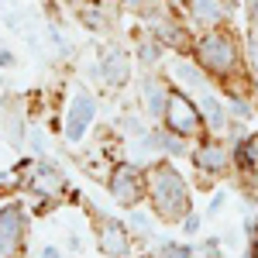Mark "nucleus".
<instances>
[{"label": "nucleus", "mask_w": 258, "mask_h": 258, "mask_svg": "<svg viewBox=\"0 0 258 258\" xmlns=\"http://www.w3.org/2000/svg\"><path fill=\"white\" fill-rule=\"evenodd\" d=\"M251 258H258V234H255V244H251Z\"/></svg>", "instance_id": "f8f14e48"}, {"label": "nucleus", "mask_w": 258, "mask_h": 258, "mask_svg": "<svg viewBox=\"0 0 258 258\" xmlns=\"http://www.w3.org/2000/svg\"><path fill=\"white\" fill-rule=\"evenodd\" d=\"M165 120H169V127L176 131V135H197L200 127V110L193 100H186L182 93H172V97L165 100Z\"/></svg>", "instance_id": "7ed1b4c3"}, {"label": "nucleus", "mask_w": 258, "mask_h": 258, "mask_svg": "<svg viewBox=\"0 0 258 258\" xmlns=\"http://www.w3.org/2000/svg\"><path fill=\"white\" fill-rule=\"evenodd\" d=\"M114 197H117L124 207H131V203L138 200V172H135V169H120L117 176H114Z\"/></svg>", "instance_id": "20e7f679"}, {"label": "nucleus", "mask_w": 258, "mask_h": 258, "mask_svg": "<svg viewBox=\"0 0 258 258\" xmlns=\"http://www.w3.org/2000/svg\"><path fill=\"white\" fill-rule=\"evenodd\" d=\"M165 258H186L182 248H165Z\"/></svg>", "instance_id": "9b49d317"}, {"label": "nucleus", "mask_w": 258, "mask_h": 258, "mask_svg": "<svg viewBox=\"0 0 258 258\" xmlns=\"http://www.w3.org/2000/svg\"><path fill=\"white\" fill-rule=\"evenodd\" d=\"M107 251H110V255H120V251H124V234H120V227H114V224H110V231H107Z\"/></svg>", "instance_id": "1a4fd4ad"}, {"label": "nucleus", "mask_w": 258, "mask_h": 258, "mask_svg": "<svg viewBox=\"0 0 258 258\" xmlns=\"http://www.w3.org/2000/svg\"><path fill=\"white\" fill-rule=\"evenodd\" d=\"M193 4V14H197V21H203V24H214V21H220V4L217 0H189Z\"/></svg>", "instance_id": "0eeeda50"}, {"label": "nucleus", "mask_w": 258, "mask_h": 258, "mask_svg": "<svg viewBox=\"0 0 258 258\" xmlns=\"http://www.w3.org/2000/svg\"><path fill=\"white\" fill-rule=\"evenodd\" d=\"M197 55L200 66H207L210 73H231L238 66V45H234V38L220 35V31H210V35L200 38Z\"/></svg>", "instance_id": "f03ea898"}, {"label": "nucleus", "mask_w": 258, "mask_h": 258, "mask_svg": "<svg viewBox=\"0 0 258 258\" xmlns=\"http://www.w3.org/2000/svg\"><path fill=\"white\" fill-rule=\"evenodd\" d=\"M90 114H93V103L86 97L76 100V107H73V117H69V138H80L83 127H86V120H90Z\"/></svg>", "instance_id": "423d86ee"}, {"label": "nucleus", "mask_w": 258, "mask_h": 258, "mask_svg": "<svg viewBox=\"0 0 258 258\" xmlns=\"http://www.w3.org/2000/svg\"><path fill=\"white\" fill-rule=\"evenodd\" d=\"M152 200H155V210L162 217H182L189 210V193H186V182L172 165H159L152 172Z\"/></svg>", "instance_id": "f257e3e1"}, {"label": "nucleus", "mask_w": 258, "mask_h": 258, "mask_svg": "<svg viewBox=\"0 0 258 258\" xmlns=\"http://www.w3.org/2000/svg\"><path fill=\"white\" fill-rule=\"evenodd\" d=\"M197 165L207 169V172H220V169L227 165V152H224L220 145H203L197 152Z\"/></svg>", "instance_id": "39448f33"}, {"label": "nucleus", "mask_w": 258, "mask_h": 258, "mask_svg": "<svg viewBox=\"0 0 258 258\" xmlns=\"http://www.w3.org/2000/svg\"><path fill=\"white\" fill-rule=\"evenodd\" d=\"M251 7H255V11H251V18L258 21V0H251Z\"/></svg>", "instance_id": "ddd939ff"}, {"label": "nucleus", "mask_w": 258, "mask_h": 258, "mask_svg": "<svg viewBox=\"0 0 258 258\" xmlns=\"http://www.w3.org/2000/svg\"><path fill=\"white\" fill-rule=\"evenodd\" d=\"M159 107H162V90L155 86V83H148V110L159 114Z\"/></svg>", "instance_id": "9d476101"}, {"label": "nucleus", "mask_w": 258, "mask_h": 258, "mask_svg": "<svg viewBox=\"0 0 258 258\" xmlns=\"http://www.w3.org/2000/svg\"><path fill=\"white\" fill-rule=\"evenodd\" d=\"M203 110H207V117H210V124H214V127H224V110H220L217 100L203 97Z\"/></svg>", "instance_id": "6e6552de"}, {"label": "nucleus", "mask_w": 258, "mask_h": 258, "mask_svg": "<svg viewBox=\"0 0 258 258\" xmlns=\"http://www.w3.org/2000/svg\"><path fill=\"white\" fill-rule=\"evenodd\" d=\"M255 62H258V38H255Z\"/></svg>", "instance_id": "4468645a"}]
</instances>
